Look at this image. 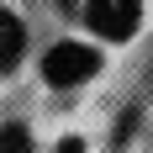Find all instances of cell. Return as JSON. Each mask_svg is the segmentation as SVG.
I'll return each instance as SVG.
<instances>
[{"label": "cell", "instance_id": "2", "mask_svg": "<svg viewBox=\"0 0 153 153\" xmlns=\"http://www.w3.org/2000/svg\"><path fill=\"white\" fill-rule=\"evenodd\" d=\"M85 16L100 37H132L143 21V0H85Z\"/></svg>", "mask_w": 153, "mask_h": 153}, {"label": "cell", "instance_id": "4", "mask_svg": "<svg viewBox=\"0 0 153 153\" xmlns=\"http://www.w3.org/2000/svg\"><path fill=\"white\" fill-rule=\"evenodd\" d=\"M0 153H32V137L21 127H0Z\"/></svg>", "mask_w": 153, "mask_h": 153}, {"label": "cell", "instance_id": "5", "mask_svg": "<svg viewBox=\"0 0 153 153\" xmlns=\"http://www.w3.org/2000/svg\"><path fill=\"white\" fill-rule=\"evenodd\" d=\"M63 153H79V143H63Z\"/></svg>", "mask_w": 153, "mask_h": 153}, {"label": "cell", "instance_id": "3", "mask_svg": "<svg viewBox=\"0 0 153 153\" xmlns=\"http://www.w3.org/2000/svg\"><path fill=\"white\" fill-rule=\"evenodd\" d=\"M21 48H27V32H21V21H16L11 11H0V69H11V63L21 58Z\"/></svg>", "mask_w": 153, "mask_h": 153}, {"label": "cell", "instance_id": "1", "mask_svg": "<svg viewBox=\"0 0 153 153\" xmlns=\"http://www.w3.org/2000/svg\"><path fill=\"white\" fill-rule=\"evenodd\" d=\"M95 69H100V58H95L85 42H58V48H48V58H42V79H48V85H58V90H69V85H79V79H90Z\"/></svg>", "mask_w": 153, "mask_h": 153}]
</instances>
